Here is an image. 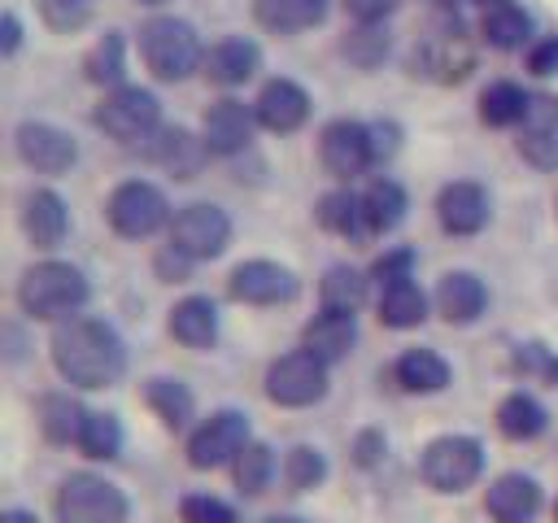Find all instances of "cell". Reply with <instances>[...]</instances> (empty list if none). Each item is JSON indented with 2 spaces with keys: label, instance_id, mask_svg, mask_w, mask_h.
Listing matches in <instances>:
<instances>
[{
  "label": "cell",
  "instance_id": "32",
  "mask_svg": "<svg viewBox=\"0 0 558 523\" xmlns=\"http://www.w3.org/2000/svg\"><path fill=\"white\" fill-rule=\"evenodd\" d=\"M527 35H532V17H527L519 4L506 0V4H493V9L484 13V39H488L493 48H501V52L523 48Z\"/></svg>",
  "mask_w": 558,
  "mask_h": 523
},
{
  "label": "cell",
  "instance_id": "35",
  "mask_svg": "<svg viewBox=\"0 0 558 523\" xmlns=\"http://www.w3.org/2000/svg\"><path fill=\"white\" fill-rule=\"evenodd\" d=\"M83 70H87V83H96V87H118L122 74H126V61H122V35L109 31L105 39H96L92 52H87V61H83Z\"/></svg>",
  "mask_w": 558,
  "mask_h": 523
},
{
  "label": "cell",
  "instance_id": "19",
  "mask_svg": "<svg viewBox=\"0 0 558 523\" xmlns=\"http://www.w3.org/2000/svg\"><path fill=\"white\" fill-rule=\"evenodd\" d=\"M436 218H440V227L449 235H475V231H484V222H488V196H484V187L480 183H466V179L449 183L436 196Z\"/></svg>",
  "mask_w": 558,
  "mask_h": 523
},
{
  "label": "cell",
  "instance_id": "33",
  "mask_svg": "<svg viewBox=\"0 0 558 523\" xmlns=\"http://www.w3.org/2000/svg\"><path fill=\"white\" fill-rule=\"evenodd\" d=\"M318 296H323V309L353 314L366 301V275L353 270V266H331L323 275V283H318Z\"/></svg>",
  "mask_w": 558,
  "mask_h": 523
},
{
  "label": "cell",
  "instance_id": "10",
  "mask_svg": "<svg viewBox=\"0 0 558 523\" xmlns=\"http://www.w3.org/2000/svg\"><path fill=\"white\" fill-rule=\"evenodd\" d=\"M244 445H248V418H244L240 410H218V414H209V418L192 431V440H187V462H192L196 471H214V466H222V462H235V458L244 453Z\"/></svg>",
  "mask_w": 558,
  "mask_h": 523
},
{
  "label": "cell",
  "instance_id": "43",
  "mask_svg": "<svg viewBox=\"0 0 558 523\" xmlns=\"http://www.w3.org/2000/svg\"><path fill=\"white\" fill-rule=\"evenodd\" d=\"M179 514H183V523H235V510L209 492H187L179 501Z\"/></svg>",
  "mask_w": 558,
  "mask_h": 523
},
{
  "label": "cell",
  "instance_id": "57",
  "mask_svg": "<svg viewBox=\"0 0 558 523\" xmlns=\"http://www.w3.org/2000/svg\"><path fill=\"white\" fill-rule=\"evenodd\" d=\"M554 523H558V506H554Z\"/></svg>",
  "mask_w": 558,
  "mask_h": 523
},
{
  "label": "cell",
  "instance_id": "25",
  "mask_svg": "<svg viewBox=\"0 0 558 523\" xmlns=\"http://www.w3.org/2000/svg\"><path fill=\"white\" fill-rule=\"evenodd\" d=\"M253 13L266 31L296 35V31H310L327 17V0H253Z\"/></svg>",
  "mask_w": 558,
  "mask_h": 523
},
{
  "label": "cell",
  "instance_id": "21",
  "mask_svg": "<svg viewBox=\"0 0 558 523\" xmlns=\"http://www.w3.org/2000/svg\"><path fill=\"white\" fill-rule=\"evenodd\" d=\"M257 61H262L257 44H248V39H218V44L205 52L201 70H205L209 83H218V87H235V83L253 78Z\"/></svg>",
  "mask_w": 558,
  "mask_h": 523
},
{
  "label": "cell",
  "instance_id": "23",
  "mask_svg": "<svg viewBox=\"0 0 558 523\" xmlns=\"http://www.w3.org/2000/svg\"><path fill=\"white\" fill-rule=\"evenodd\" d=\"M170 336L187 349H209L218 340V309L209 296H183L170 309Z\"/></svg>",
  "mask_w": 558,
  "mask_h": 523
},
{
  "label": "cell",
  "instance_id": "53",
  "mask_svg": "<svg viewBox=\"0 0 558 523\" xmlns=\"http://www.w3.org/2000/svg\"><path fill=\"white\" fill-rule=\"evenodd\" d=\"M0 523H39V519H35L31 510H4V514H0Z\"/></svg>",
  "mask_w": 558,
  "mask_h": 523
},
{
  "label": "cell",
  "instance_id": "27",
  "mask_svg": "<svg viewBox=\"0 0 558 523\" xmlns=\"http://www.w3.org/2000/svg\"><path fill=\"white\" fill-rule=\"evenodd\" d=\"M397 384L405 388V392H440L445 384H449V366H445V357L440 353H432V349H405L401 357H397Z\"/></svg>",
  "mask_w": 558,
  "mask_h": 523
},
{
  "label": "cell",
  "instance_id": "12",
  "mask_svg": "<svg viewBox=\"0 0 558 523\" xmlns=\"http://www.w3.org/2000/svg\"><path fill=\"white\" fill-rule=\"evenodd\" d=\"M227 288L244 305H279V301H292L296 296V275L288 266H279V262L257 257V262H240L231 270V283Z\"/></svg>",
  "mask_w": 558,
  "mask_h": 523
},
{
  "label": "cell",
  "instance_id": "36",
  "mask_svg": "<svg viewBox=\"0 0 558 523\" xmlns=\"http://www.w3.org/2000/svg\"><path fill=\"white\" fill-rule=\"evenodd\" d=\"M523 109H527V96L514 83H488L480 96V118L488 126H514L523 122Z\"/></svg>",
  "mask_w": 558,
  "mask_h": 523
},
{
  "label": "cell",
  "instance_id": "55",
  "mask_svg": "<svg viewBox=\"0 0 558 523\" xmlns=\"http://www.w3.org/2000/svg\"><path fill=\"white\" fill-rule=\"evenodd\" d=\"M480 4H488V9H493V4H506V0H480Z\"/></svg>",
  "mask_w": 558,
  "mask_h": 523
},
{
  "label": "cell",
  "instance_id": "50",
  "mask_svg": "<svg viewBox=\"0 0 558 523\" xmlns=\"http://www.w3.org/2000/svg\"><path fill=\"white\" fill-rule=\"evenodd\" d=\"M87 4H92V0H48V17H52L57 26H65V22H83Z\"/></svg>",
  "mask_w": 558,
  "mask_h": 523
},
{
  "label": "cell",
  "instance_id": "8",
  "mask_svg": "<svg viewBox=\"0 0 558 523\" xmlns=\"http://www.w3.org/2000/svg\"><path fill=\"white\" fill-rule=\"evenodd\" d=\"M109 222L126 240H148L153 231H161L170 222V205H166L161 187H153L144 179H131V183L113 187V196H109Z\"/></svg>",
  "mask_w": 558,
  "mask_h": 523
},
{
  "label": "cell",
  "instance_id": "54",
  "mask_svg": "<svg viewBox=\"0 0 558 523\" xmlns=\"http://www.w3.org/2000/svg\"><path fill=\"white\" fill-rule=\"evenodd\" d=\"M266 523H305V519H296V514H270Z\"/></svg>",
  "mask_w": 558,
  "mask_h": 523
},
{
  "label": "cell",
  "instance_id": "20",
  "mask_svg": "<svg viewBox=\"0 0 558 523\" xmlns=\"http://www.w3.org/2000/svg\"><path fill=\"white\" fill-rule=\"evenodd\" d=\"M22 227H26V235H31L35 248H57V244L65 240V231H70L65 200H61L57 192H48V187L31 192V196L22 200Z\"/></svg>",
  "mask_w": 558,
  "mask_h": 523
},
{
  "label": "cell",
  "instance_id": "49",
  "mask_svg": "<svg viewBox=\"0 0 558 523\" xmlns=\"http://www.w3.org/2000/svg\"><path fill=\"white\" fill-rule=\"evenodd\" d=\"M527 65H532V74H558V35L545 39V44H536L532 57H527Z\"/></svg>",
  "mask_w": 558,
  "mask_h": 523
},
{
  "label": "cell",
  "instance_id": "52",
  "mask_svg": "<svg viewBox=\"0 0 558 523\" xmlns=\"http://www.w3.org/2000/svg\"><path fill=\"white\" fill-rule=\"evenodd\" d=\"M17 39H22L17 13H4V17H0V48H4V57H9V52H17Z\"/></svg>",
  "mask_w": 558,
  "mask_h": 523
},
{
  "label": "cell",
  "instance_id": "38",
  "mask_svg": "<svg viewBox=\"0 0 558 523\" xmlns=\"http://www.w3.org/2000/svg\"><path fill=\"white\" fill-rule=\"evenodd\" d=\"M231 471H235V488L248 492V497H257V492H266V484L275 475V458H270V449L262 440H248L244 453L231 462Z\"/></svg>",
  "mask_w": 558,
  "mask_h": 523
},
{
  "label": "cell",
  "instance_id": "30",
  "mask_svg": "<svg viewBox=\"0 0 558 523\" xmlns=\"http://www.w3.org/2000/svg\"><path fill=\"white\" fill-rule=\"evenodd\" d=\"M318 222L344 240H366L371 227H366V214H362V196L353 192H327L318 200Z\"/></svg>",
  "mask_w": 558,
  "mask_h": 523
},
{
  "label": "cell",
  "instance_id": "29",
  "mask_svg": "<svg viewBox=\"0 0 558 523\" xmlns=\"http://www.w3.org/2000/svg\"><path fill=\"white\" fill-rule=\"evenodd\" d=\"M83 418H87V410H83L74 397H65V392L39 397V427H44L48 440H57V445H70V440H74V445H78Z\"/></svg>",
  "mask_w": 558,
  "mask_h": 523
},
{
  "label": "cell",
  "instance_id": "2",
  "mask_svg": "<svg viewBox=\"0 0 558 523\" xmlns=\"http://www.w3.org/2000/svg\"><path fill=\"white\" fill-rule=\"evenodd\" d=\"M140 57H144V65L161 83H179V78H187L205 61V48H201L192 22H183V17H153V22L140 26Z\"/></svg>",
  "mask_w": 558,
  "mask_h": 523
},
{
  "label": "cell",
  "instance_id": "3",
  "mask_svg": "<svg viewBox=\"0 0 558 523\" xmlns=\"http://www.w3.org/2000/svg\"><path fill=\"white\" fill-rule=\"evenodd\" d=\"M17 301H22L26 314L57 323V318H70V314L87 301V279H83V270L70 266V262H39V266H31V270L22 275Z\"/></svg>",
  "mask_w": 558,
  "mask_h": 523
},
{
  "label": "cell",
  "instance_id": "28",
  "mask_svg": "<svg viewBox=\"0 0 558 523\" xmlns=\"http://www.w3.org/2000/svg\"><path fill=\"white\" fill-rule=\"evenodd\" d=\"M362 214H366L371 235L392 231V227L405 218V192H401V183H392V179H375V183L362 192Z\"/></svg>",
  "mask_w": 558,
  "mask_h": 523
},
{
  "label": "cell",
  "instance_id": "15",
  "mask_svg": "<svg viewBox=\"0 0 558 523\" xmlns=\"http://www.w3.org/2000/svg\"><path fill=\"white\" fill-rule=\"evenodd\" d=\"M253 113H257V126L275 131V135H288L296 131L305 118H310V96L305 87H296L292 78H270L257 100H253Z\"/></svg>",
  "mask_w": 558,
  "mask_h": 523
},
{
  "label": "cell",
  "instance_id": "56",
  "mask_svg": "<svg viewBox=\"0 0 558 523\" xmlns=\"http://www.w3.org/2000/svg\"><path fill=\"white\" fill-rule=\"evenodd\" d=\"M140 4H161V0H140Z\"/></svg>",
  "mask_w": 558,
  "mask_h": 523
},
{
  "label": "cell",
  "instance_id": "24",
  "mask_svg": "<svg viewBox=\"0 0 558 523\" xmlns=\"http://www.w3.org/2000/svg\"><path fill=\"white\" fill-rule=\"evenodd\" d=\"M353 344H357V323H353V314L323 309V314L305 327V349H310L314 357H323V362L344 357Z\"/></svg>",
  "mask_w": 558,
  "mask_h": 523
},
{
  "label": "cell",
  "instance_id": "40",
  "mask_svg": "<svg viewBox=\"0 0 558 523\" xmlns=\"http://www.w3.org/2000/svg\"><path fill=\"white\" fill-rule=\"evenodd\" d=\"M323 475H327V462H323L318 449H310V445L288 449V458H283V479H288V488L305 492V488L323 484Z\"/></svg>",
  "mask_w": 558,
  "mask_h": 523
},
{
  "label": "cell",
  "instance_id": "34",
  "mask_svg": "<svg viewBox=\"0 0 558 523\" xmlns=\"http://www.w3.org/2000/svg\"><path fill=\"white\" fill-rule=\"evenodd\" d=\"M144 401L166 427H183L192 418V392L179 379H148L144 384Z\"/></svg>",
  "mask_w": 558,
  "mask_h": 523
},
{
  "label": "cell",
  "instance_id": "42",
  "mask_svg": "<svg viewBox=\"0 0 558 523\" xmlns=\"http://www.w3.org/2000/svg\"><path fill=\"white\" fill-rule=\"evenodd\" d=\"M519 131L523 135H558V96H549V92L527 96V109H523Z\"/></svg>",
  "mask_w": 558,
  "mask_h": 523
},
{
  "label": "cell",
  "instance_id": "4",
  "mask_svg": "<svg viewBox=\"0 0 558 523\" xmlns=\"http://www.w3.org/2000/svg\"><path fill=\"white\" fill-rule=\"evenodd\" d=\"M126 497L118 484L74 471L57 492V523H126Z\"/></svg>",
  "mask_w": 558,
  "mask_h": 523
},
{
  "label": "cell",
  "instance_id": "5",
  "mask_svg": "<svg viewBox=\"0 0 558 523\" xmlns=\"http://www.w3.org/2000/svg\"><path fill=\"white\" fill-rule=\"evenodd\" d=\"M423 479L436 488V492H462L480 479L484 471V449L480 440L471 436H440L423 449V462H418Z\"/></svg>",
  "mask_w": 558,
  "mask_h": 523
},
{
  "label": "cell",
  "instance_id": "41",
  "mask_svg": "<svg viewBox=\"0 0 558 523\" xmlns=\"http://www.w3.org/2000/svg\"><path fill=\"white\" fill-rule=\"evenodd\" d=\"M340 48H344V57H349L353 65L371 70V65L384 61V52H388V31H379L375 22H366V26H357Z\"/></svg>",
  "mask_w": 558,
  "mask_h": 523
},
{
  "label": "cell",
  "instance_id": "37",
  "mask_svg": "<svg viewBox=\"0 0 558 523\" xmlns=\"http://www.w3.org/2000/svg\"><path fill=\"white\" fill-rule=\"evenodd\" d=\"M78 449L87 453V458H118V449H122V427H118V418L113 414H100V410H87V418H83V431H78Z\"/></svg>",
  "mask_w": 558,
  "mask_h": 523
},
{
  "label": "cell",
  "instance_id": "39",
  "mask_svg": "<svg viewBox=\"0 0 558 523\" xmlns=\"http://www.w3.org/2000/svg\"><path fill=\"white\" fill-rule=\"evenodd\" d=\"M514 370L523 379H536V384L558 388V353L549 344H541V340H527V344L514 349Z\"/></svg>",
  "mask_w": 558,
  "mask_h": 523
},
{
  "label": "cell",
  "instance_id": "18",
  "mask_svg": "<svg viewBox=\"0 0 558 523\" xmlns=\"http://www.w3.org/2000/svg\"><path fill=\"white\" fill-rule=\"evenodd\" d=\"M144 148H148V157H153L157 166H166L174 179H196L201 166H205V157H209V144L196 139V135L183 131V126L153 131V135L144 139Z\"/></svg>",
  "mask_w": 558,
  "mask_h": 523
},
{
  "label": "cell",
  "instance_id": "47",
  "mask_svg": "<svg viewBox=\"0 0 558 523\" xmlns=\"http://www.w3.org/2000/svg\"><path fill=\"white\" fill-rule=\"evenodd\" d=\"M344 9L366 26V22H379V17H388L392 9H397V0H344Z\"/></svg>",
  "mask_w": 558,
  "mask_h": 523
},
{
  "label": "cell",
  "instance_id": "17",
  "mask_svg": "<svg viewBox=\"0 0 558 523\" xmlns=\"http://www.w3.org/2000/svg\"><path fill=\"white\" fill-rule=\"evenodd\" d=\"M484 510L493 523H532L536 510H541V488L532 475H497L488 484V497H484Z\"/></svg>",
  "mask_w": 558,
  "mask_h": 523
},
{
  "label": "cell",
  "instance_id": "7",
  "mask_svg": "<svg viewBox=\"0 0 558 523\" xmlns=\"http://www.w3.org/2000/svg\"><path fill=\"white\" fill-rule=\"evenodd\" d=\"M157 118H161V105L148 87H113L100 105H96V126L122 144H144L153 131H157Z\"/></svg>",
  "mask_w": 558,
  "mask_h": 523
},
{
  "label": "cell",
  "instance_id": "9",
  "mask_svg": "<svg viewBox=\"0 0 558 523\" xmlns=\"http://www.w3.org/2000/svg\"><path fill=\"white\" fill-rule=\"evenodd\" d=\"M231 240V218L218 205H183L170 218V244L187 253L192 262H209L227 248Z\"/></svg>",
  "mask_w": 558,
  "mask_h": 523
},
{
  "label": "cell",
  "instance_id": "22",
  "mask_svg": "<svg viewBox=\"0 0 558 523\" xmlns=\"http://www.w3.org/2000/svg\"><path fill=\"white\" fill-rule=\"evenodd\" d=\"M484 305H488V292H484V283L471 270H449L436 283V309L449 323H475L484 314Z\"/></svg>",
  "mask_w": 558,
  "mask_h": 523
},
{
  "label": "cell",
  "instance_id": "44",
  "mask_svg": "<svg viewBox=\"0 0 558 523\" xmlns=\"http://www.w3.org/2000/svg\"><path fill=\"white\" fill-rule=\"evenodd\" d=\"M519 153L536 170H558V135H523L519 131Z\"/></svg>",
  "mask_w": 558,
  "mask_h": 523
},
{
  "label": "cell",
  "instance_id": "31",
  "mask_svg": "<svg viewBox=\"0 0 558 523\" xmlns=\"http://www.w3.org/2000/svg\"><path fill=\"white\" fill-rule=\"evenodd\" d=\"M497 427L510 440H536L545 431V405L536 397H527V392H510L497 405Z\"/></svg>",
  "mask_w": 558,
  "mask_h": 523
},
{
  "label": "cell",
  "instance_id": "11",
  "mask_svg": "<svg viewBox=\"0 0 558 523\" xmlns=\"http://www.w3.org/2000/svg\"><path fill=\"white\" fill-rule=\"evenodd\" d=\"M418 61H423V70H427L432 78H440V83L466 78L475 57H471V44H466L462 22H458V17H440V22L427 31V39H423Z\"/></svg>",
  "mask_w": 558,
  "mask_h": 523
},
{
  "label": "cell",
  "instance_id": "51",
  "mask_svg": "<svg viewBox=\"0 0 558 523\" xmlns=\"http://www.w3.org/2000/svg\"><path fill=\"white\" fill-rule=\"evenodd\" d=\"M379 453H384V436H379V431H362V436H357V462L371 466Z\"/></svg>",
  "mask_w": 558,
  "mask_h": 523
},
{
  "label": "cell",
  "instance_id": "14",
  "mask_svg": "<svg viewBox=\"0 0 558 523\" xmlns=\"http://www.w3.org/2000/svg\"><path fill=\"white\" fill-rule=\"evenodd\" d=\"M13 144H17V157H22L31 170H39V174H61V170H70L74 157H78L74 139H70L65 131L48 126V122H22L17 135H13Z\"/></svg>",
  "mask_w": 558,
  "mask_h": 523
},
{
  "label": "cell",
  "instance_id": "1",
  "mask_svg": "<svg viewBox=\"0 0 558 523\" xmlns=\"http://www.w3.org/2000/svg\"><path fill=\"white\" fill-rule=\"evenodd\" d=\"M52 362L78 388H109L126 370L122 336L100 318H65L52 331Z\"/></svg>",
  "mask_w": 558,
  "mask_h": 523
},
{
  "label": "cell",
  "instance_id": "46",
  "mask_svg": "<svg viewBox=\"0 0 558 523\" xmlns=\"http://www.w3.org/2000/svg\"><path fill=\"white\" fill-rule=\"evenodd\" d=\"M187 270H192V257H187V253H179L174 244H166V248L157 253V275H161V279H174V283H179Z\"/></svg>",
  "mask_w": 558,
  "mask_h": 523
},
{
  "label": "cell",
  "instance_id": "13",
  "mask_svg": "<svg viewBox=\"0 0 558 523\" xmlns=\"http://www.w3.org/2000/svg\"><path fill=\"white\" fill-rule=\"evenodd\" d=\"M318 157H323L327 174H336V179H353V174H362V170L375 161V153H371V131H366L362 122L340 118V122H331V126L323 131V139H318Z\"/></svg>",
  "mask_w": 558,
  "mask_h": 523
},
{
  "label": "cell",
  "instance_id": "26",
  "mask_svg": "<svg viewBox=\"0 0 558 523\" xmlns=\"http://www.w3.org/2000/svg\"><path fill=\"white\" fill-rule=\"evenodd\" d=\"M379 318L388 327H397V331L418 327L427 318V296L414 283V275L410 279H397V283H384V292H379Z\"/></svg>",
  "mask_w": 558,
  "mask_h": 523
},
{
  "label": "cell",
  "instance_id": "16",
  "mask_svg": "<svg viewBox=\"0 0 558 523\" xmlns=\"http://www.w3.org/2000/svg\"><path fill=\"white\" fill-rule=\"evenodd\" d=\"M253 122H257V113H253L248 105L222 96V100H214V105L205 109L201 139L209 144V153H240V148H248V139H253Z\"/></svg>",
  "mask_w": 558,
  "mask_h": 523
},
{
  "label": "cell",
  "instance_id": "45",
  "mask_svg": "<svg viewBox=\"0 0 558 523\" xmlns=\"http://www.w3.org/2000/svg\"><path fill=\"white\" fill-rule=\"evenodd\" d=\"M410 248H397V253H388V257H379L375 262V279H379V288L384 283H397V279H410Z\"/></svg>",
  "mask_w": 558,
  "mask_h": 523
},
{
  "label": "cell",
  "instance_id": "48",
  "mask_svg": "<svg viewBox=\"0 0 558 523\" xmlns=\"http://www.w3.org/2000/svg\"><path fill=\"white\" fill-rule=\"evenodd\" d=\"M366 131H371V153H375V161H384V157L397 153V126H392V122H375V126H366Z\"/></svg>",
  "mask_w": 558,
  "mask_h": 523
},
{
  "label": "cell",
  "instance_id": "6",
  "mask_svg": "<svg viewBox=\"0 0 558 523\" xmlns=\"http://www.w3.org/2000/svg\"><path fill=\"white\" fill-rule=\"evenodd\" d=\"M327 392V362L314 357L310 349H296V353H283L266 366V397L279 401V405H314L323 401Z\"/></svg>",
  "mask_w": 558,
  "mask_h": 523
}]
</instances>
